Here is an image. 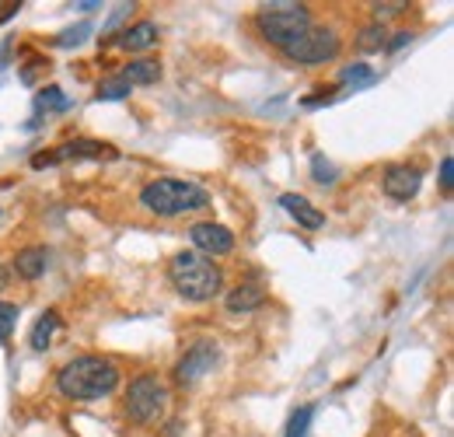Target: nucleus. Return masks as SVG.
I'll list each match as a JSON object with an SVG mask.
<instances>
[{"label":"nucleus","instance_id":"obj_3","mask_svg":"<svg viewBox=\"0 0 454 437\" xmlns=\"http://www.w3.org/2000/svg\"><path fill=\"white\" fill-rule=\"evenodd\" d=\"M140 203L158 218H182L203 211L210 203V193L192 179H154L140 189Z\"/></svg>","mask_w":454,"mask_h":437},{"label":"nucleus","instance_id":"obj_18","mask_svg":"<svg viewBox=\"0 0 454 437\" xmlns=\"http://www.w3.org/2000/svg\"><path fill=\"white\" fill-rule=\"evenodd\" d=\"M374 81H378V74H374L367 63H349V67L340 70V84H336V88L342 91V88L353 84V91H356V88H367V84H374Z\"/></svg>","mask_w":454,"mask_h":437},{"label":"nucleus","instance_id":"obj_13","mask_svg":"<svg viewBox=\"0 0 454 437\" xmlns=\"http://www.w3.org/2000/svg\"><path fill=\"white\" fill-rule=\"evenodd\" d=\"M158 25L154 21H137V25H129L126 32H119L115 36V43L126 50V53H144V50H151L154 43H158Z\"/></svg>","mask_w":454,"mask_h":437},{"label":"nucleus","instance_id":"obj_26","mask_svg":"<svg viewBox=\"0 0 454 437\" xmlns=\"http://www.w3.org/2000/svg\"><path fill=\"white\" fill-rule=\"evenodd\" d=\"M340 99V88H329V91H315L311 99H304V109H318V106H329Z\"/></svg>","mask_w":454,"mask_h":437},{"label":"nucleus","instance_id":"obj_7","mask_svg":"<svg viewBox=\"0 0 454 437\" xmlns=\"http://www.w3.org/2000/svg\"><path fill=\"white\" fill-rule=\"evenodd\" d=\"M115 147L113 144H102V140H88V137H77V140H67L46 155H35L32 168H53V164L67 162H113Z\"/></svg>","mask_w":454,"mask_h":437},{"label":"nucleus","instance_id":"obj_29","mask_svg":"<svg viewBox=\"0 0 454 437\" xmlns=\"http://www.w3.org/2000/svg\"><path fill=\"white\" fill-rule=\"evenodd\" d=\"M7 280H11V274H7V270H4V266H0V290H4V287H7Z\"/></svg>","mask_w":454,"mask_h":437},{"label":"nucleus","instance_id":"obj_11","mask_svg":"<svg viewBox=\"0 0 454 437\" xmlns=\"http://www.w3.org/2000/svg\"><path fill=\"white\" fill-rule=\"evenodd\" d=\"M50 259H53V252L46 245H28V249H21L14 256V274L21 280H39L50 270Z\"/></svg>","mask_w":454,"mask_h":437},{"label":"nucleus","instance_id":"obj_15","mask_svg":"<svg viewBox=\"0 0 454 437\" xmlns=\"http://www.w3.org/2000/svg\"><path fill=\"white\" fill-rule=\"evenodd\" d=\"M70 109V99L63 95V88L57 84H50V88H43L39 95H35V115H32V123H28V130H35L39 126V119H43V112L50 115V112H67Z\"/></svg>","mask_w":454,"mask_h":437},{"label":"nucleus","instance_id":"obj_21","mask_svg":"<svg viewBox=\"0 0 454 437\" xmlns=\"http://www.w3.org/2000/svg\"><path fill=\"white\" fill-rule=\"evenodd\" d=\"M311 420H315V406H301V409H294V413H290V420H286L284 437H308Z\"/></svg>","mask_w":454,"mask_h":437},{"label":"nucleus","instance_id":"obj_6","mask_svg":"<svg viewBox=\"0 0 454 437\" xmlns=\"http://www.w3.org/2000/svg\"><path fill=\"white\" fill-rule=\"evenodd\" d=\"M168 402V388L158 382V375H137L126 388V417L133 424H151Z\"/></svg>","mask_w":454,"mask_h":437},{"label":"nucleus","instance_id":"obj_25","mask_svg":"<svg viewBox=\"0 0 454 437\" xmlns=\"http://www.w3.org/2000/svg\"><path fill=\"white\" fill-rule=\"evenodd\" d=\"M371 11H374V21H381V18H395L402 11H409V4H402V0H395V4H371Z\"/></svg>","mask_w":454,"mask_h":437},{"label":"nucleus","instance_id":"obj_2","mask_svg":"<svg viewBox=\"0 0 454 437\" xmlns=\"http://www.w3.org/2000/svg\"><path fill=\"white\" fill-rule=\"evenodd\" d=\"M168 280L185 301H196V305L214 301V298L224 290V270H221L214 259H207V256H200V252H192V249H189V252H178V256L171 259Z\"/></svg>","mask_w":454,"mask_h":437},{"label":"nucleus","instance_id":"obj_8","mask_svg":"<svg viewBox=\"0 0 454 437\" xmlns=\"http://www.w3.org/2000/svg\"><path fill=\"white\" fill-rule=\"evenodd\" d=\"M217 361H221V346L214 339H203V343L189 346L185 357L175 364V385H182V388L196 385L200 378H207L217 368Z\"/></svg>","mask_w":454,"mask_h":437},{"label":"nucleus","instance_id":"obj_5","mask_svg":"<svg viewBox=\"0 0 454 437\" xmlns=\"http://www.w3.org/2000/svg\"><path fill=\"white\" fill-rule=\"evenodd\" d=\"M280 53L290 63H301V67H318V63H329L340 56V36L336 28H325V25H311L301 39H294L286 50Z\"/></svg>","mask_w":454,"mask_h":437},{"label":"nucleus","instance_id":"obj_19","mask_svg":"<svg viewBox=\"0 0 454 437\" xmlns=\"http://www.w3.org/2000/svg\"><path fill=\"white\" fill-rule=\"evenodd\" d=\"M385 39H388L385 25H381V21H371V25H364V28H360L356 46H360L364 53H378V50H385Z\"/></svg>","mask_w":454,"mask_h":437},{"label":"nucleus","instance_id":"obj_12","mask_svg":"<svg viewBox=\"0 0 454 437\" xmlns=\"http://www.w3.org/2000/svg\"><path fill=\"white\" fill-rule=\"evenodd\" d=\"M280 207H284L286 214L297 220L301 227H308V231H318V227L325 224V214H322L311 200H304V196H297V193H284V196H280Z\"/></svg>","mask_w":454,"mask_h":437},{"label":"nucleus","instance_id":"obj_10","mask_svg":"<svg viewBox=\"0 0 454 437\" xmlns=\"http://www.w3.org/2000/svg\"><path fill=\"white\" fill-rule=\"evenodd\" d=\"M423 186V171L419 164H388L385 175H381V189L385 196H392L398 203H409Z\"/></svg>","mask_w":454,"mask_h":437},{"label":"nucleus","instance_id":"obj_28","mask_svg":"<svg viewBox=\"0 0 454 437\" xmlns=\"http://www.w3.org/2000/svg\"><path fill=\"white\" fill-rule=\"evenodd\" d=\"M409 43H412V32H398V36L392 39V43H385V50H388V53H395V50H402V46H409Z\"/></svg>","mask_w":454,"mask_h":437},{"label":"nucleus","instance_id":"obj_17","mask_svg":"<svg viewBox=\"0 0 454 437\" xmlns=\"http://www.w3.org/2000/svg\"><path fill=\"white\" fill-rule=\"evenodd\" d=\"M57 329H59V315H57V312H53V308H50V312H43V315H39V322L32 326L28 346L43 354V350H46V346L53 343V332H57Z\"/></svg>","mask_w":454,"mask_h":437},{"label":"nucleus","instance_id":"obj_9","mask_svg":"<svg viewBox=\"0 0 454 437\" xmlns=\"http://www.w3.org/2000/svg\"><path fill=\"white\" fill-rule=\"evenodd\" d=\"M189 242L196 245L192 252L214 259V256H227L234 249V231L224 224H214V220H203V224H192L189 227Z\"/></svg>","mask_w":454,"mask_h":437},{"label":"nucleus","instance_id":"obj_22","mask_svg":"<svg viewBox=\"0 0 454 437\" xmlns=\"http://www.w3.org/2000/svg\"><path fill=\"white\" fill-rule=\"evenodd\" d=\"M129 91H133V88H129L122 77H106V81L98 84V95H95V99H98V102H122Z\"/></svg>","mask_w":454,"mask_h":437},{"label":"nucleus","instance_id":"obj_27","mask_svg":"<svg viewBox=\"0 0 454 437\" xmlns=\"http://www.w3.org/2000/svg\"><path fill=\"white\" fill-rule=\"evenodd\" d=\"M451 186H454V162H451V155H444V158H441V189L451 193Z\"/></svg>","mask_w":454,"mask_h":437},{"label":"nucleus","instance_id":"obj_16","mask_svg":"<svg viewBox=\"0 0 454 437\" xmlns=\"http://www.w3.org/2000/svg\"><path fill=\"white\" fill-rule=\"evenodd\" d=\"M119 77H122L129 88H133V84H158V81H161V63H158V60H133V63L122 67Z\"/></svg>","mask_w":454,"mask_h":437},{"label":"nucleus","instance_id":"obj_1","mask_svg":"<svg viewBox=\"0 0 454 437\" xmlns=\"http://www.w3.org/2000/svg\"><path fill=\"white\" fill-rule=\"evenodd\" d=\"M119 385V368L106 357H74L57 375V388L74 402L106 399Z\"/></svg>","mask_w":454,"mask_h":437},{"label":"nucleus","instance_id":"obj_20","mask_svg":"<svg viewBox=\"0 0 454 437\" xmlns=\"http://www.w3.org/2000/svg\"><path fill=\"white\" fill-rule=\"evenodd\" d=\"M88 36H91V21H77V25L59 32L57 39H53V46L57 50H77L81 43H88Z\"/></svg>","mask_w":454,"mask_h":437},{"label":"nucleus","instance_id":"obj_14","mask_svg":"<svg viewBox=\"0 0 454 437\" xmlns=\"http://www.w3.org/2000/svg\"><path fill=\"white\" fill-rule=\"evenodd\" d=\"M262 301H266V290H262L259 283H238V287L227 290V298H224L227 312H234V315L255 312V308H262Z\"/></svg>","mask_w":454,"mask_h":437},{"label":"nucleus","instance_id":"obj_24","mask_svg":"<svg viewBox=\"0 0 454 437\" xmlns=\"http://www.w3.org/2000/svg\"><path fill=\"white\" fill-rule=\"evenodd\" d=\"M14 326H18V305L0 301V343H7V339H11Z\"/></svg>","mask_w":454,"mask_h":437},{"label":"nucleus","instance_id":"obj_23","mask_svg":"<svg viewBox=\"0 0 454 437\" xmlns=\"http://www.w3.org/2000/svg\"><path fill=\"white\" fill-rule=\"evenodd\" d=\"M336 164L333 162H325L322 155H311V179L318 182V186H336Z\"/></svg>","mask_w":454,"mask_h":437},{"label":"nucleus","instance_id":"obj_4","mask_svg":"<svg viewBox=\"0 0 454 437\" xmlns=\"http://www.w3.org/2000/svg\"><path fill=\"white\" fill-rule=\"evenodd\" d=\"M255 28L270 46L286 50L311 28V11L304 4H262L255 14Z\"/></svg>","mask_w":454,"mask_h":437}]
</instances>
